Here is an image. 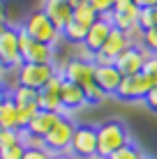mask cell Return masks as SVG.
<instances>
[{
  "label": "cell",
  "mask_w": 157,
  "mask_h": 159,
  "mask_svg": "<svg viewBox=\"0 0 157 159\" xmlns=\"http://www.w3.org/2000/svg\"><path fill=\"white\" fill-rule=\"evenodd\" d=\"M129 131L120 120H104L97 125V157L109 159L116 150L129 143Z\"/></svg>",
  "instance_id": "1"
},
{
  "label": "cell",
  "mask_w": 157,
  "mask_h": 159,
  "mask_svg": "<svg viewBox=\"0 0 157 159\" xmlns=\"http://www.w3.org/2000/svg\"><path fill=\"white\" fill-rule=\"evenodd\" d=\"M28 35L32 37L35 42H42V44H48V46L56 48V44L60 42L62 37V30H58L56 25L51 23V19L42 12V9H35V12H30L25 16L23 25H21Z\"/></svg>",
  "instance_id": "2"
},
{
  "label": "cell",
  "mask_w": 157,
  "mask_h": 159,
  "mask_svg": "<svg viewBox=\"0 0 157 159\" xmlns=\"http://www.w3.org/2000/svg\"><path fill=\"white\" fill-rule=\"evenodd\" d=\"M58 72H60V69L56 67V62H51V65L23 62L19 67V72H16V81H19V85L32 88V90H42Z\"/></svg>",
  "instance_id": "3"
},
{
  "label": "cell",
  "mask_w": 157,
  "mask_h": 159,
  "mask_svg": "<svg viewBox=\"0 0 157 159\" xmlns=\"http://www.w3.org/2000/svg\"><path fill=\"white\" fill-rule=\"evenodd\" d=\"M19 48L23 62H35V65H51L56 60V48L48 44L35 42L23 28H19Z\"/></svg>",
  "instance_id": "4"
},
{
  "label": "cell",
  "mask_w": 157,
  "mask_h": 159,
  "mask_svg": "<svg viewBox=\"0 0 157 159\" xmlns=\"http://www.w3.org/2000/svg\"><path fill=\"white\" fill-rule=\"evenodd\" d=\"M0 62L5 69H19L23 65L19 48V28L14 25L0 28Z\"/></svg>",
  "instance_id": "5"
},
{
  "label": "cell",
  "mask_w": 157,
  "mask_h": 159,
  "mask_svg": "<svg viewBox=\"0 0 157 159\" xmlns=\"http://www.w3.org/2000/svg\"><path fill=\"white\" fill-rule=\"evenodd\" d=\"M69 152L79 159H99L97 157V127H93V125H76Z\"/></svg>",
  "instance_id": "6"
},
{
  "label": "cell",
  "mask_w": 157,
  "mask_h": 159,
  "mask_svg": "<svg viewBox=\"0 0 157 159\" xmlns=\"http://www.w3.org/2000/svg\"><path fill=\"white\" fill-rule=\"evenodd\" d=\"M95 72H97V67H95V62L90 58H72V60H67V62L62 65V69H60L65 81H72V83H76L81 88L95 83Z\"/></svg>",
  "instance_id": "7"
},
{
  "label": "cell",
  "mask_w": 157,
  "mask_h": 159,
  "mask_svg": "<svg viewBox=\"0 0 157 159\" xmlns=\"http://www.w3.org/2000/svg\"><path fill=\"white\" fill-rule=\"evenodd\" d=\"M74 129H76V125H74L67 116H62L60 122H58L56 127H53V129L44 136L46 150L51 152V155H58V152H69V148H72V139H74Z\"/></svg>",
  "instance_id": "8"
},
{
  "label": "cell",
  "mask_w": 157,
  "mask_h": 159,
  "mask_svg": "<svg viewBox=\"0 0 157 159\" xmlns=\"http://www.w3.org/2000/svg\"><path fill=\"white\" fill-rule=\"evenodd\" d=\"M150 56H153V53H150L145 46H141V44H134V46H129L127 51H122L120 56L116 58L113 67H116L122 76H134V74H141V72H143L145 60H148Z\"/></svg>",
  "instance_id": "9"
},
{
  "label": "cell",
  "mask_w": 157,
  "mask_h": 159,
  "mask_svg": "<svg viewBox=\"0 0 157 159\" xmlns=\"http://www.w3.org/2000/svg\"><path fill=\"white\" fill-rule=\"evenodd\" d=\"M150 88H153V85H150V81L145 79L143 74L122 76L116 97H118V99H122V102H143Z\"/></svg>",
  "instance_id": "10"
},
{
  "label": "cell",
  "mask_w": 157,
  "mask_h": 159,
  "mask_svg": "<svg viewBox=\"0 0 157 159\" xmlns=\"http://www.w3.org/2000/svg\"><path fill=\"white\" fill-rule=\"evenodd\" d=\"M62 74L58 72L48 83L39 90V111H51V113H60V116H67V111L62 108L60 102V85H62Z\"/></svg>",
  "instance_id": "11"
},
{
  "label": "cell",
  "mask_w": 157,
  "mask_h": 159,
  "mask_svg": "<svg viewBox=\"0 0 157 159\" xmlns=\"http://www.w3.org/2000/svg\"><path fill=\"white\" fill-rule=\"evenodd\" d=\"M42 12L51 19V23L56 25L58 30H62L65 25L74 19V7L69 5V0H44Z\"/></svg>",
  "instance_id": "12"
},
{
  "label": "cell",
  "mask_w": 157,
  "mask_h": 159,
  "mask_svg": "<svg viewBox=\"0 0 157 159\" xmlns=\"http://www.w3.org/2000/svg\"><path fill=\"white\" fill-rule=\"evenodd\" d=\"M111 30H113V25L109 23V21H104V19H97L95 23L90 25V28H88V35H85V42H83L88 56L102 51V46H104L106 37L111 35Z\"/></svg>",
  "instance_id": "13"
},
{
  "label": "cell",
  "mask_w": 157,
  "mask_h": 159,
  "mask_svg": "<svg viewBox=\"0 0 157 159\" xmlns=\"http://www.w3.org/2000/svg\"><path fill=\"white\" fill-rule=\"evenodd\" d=\"M129 46H134L132 37H129L127 32L113 28V30H111V35L106 37V42H104V46H102V51H97V53H104L106 58H111L113 62H116V58L120 56L122 51H127Z\"/></svg>",
  "instance_id": "14"
},
{
  "label": "cell",
  "mask_w": 157,
  "mask_h": 159,
  "mask_svg": "<svg viewBox=\"0 0 157 159\" xmlns=\"http://www.w3.org/2000/svg\"><path fill=\"white\" fill-rule=\"evenodd\" d=\"M60 102H62V108L65 111H76V108H83L85 104V92L83 88L72 83V81H62L60 85Z\"/></svg>",
  "instance_id": "15"
},
{
  "label": "cell",
  "mask_w": 157,
  "mask_h": 159,
  "mask_svg": "<svg viewBox=\"0 0 157 159\" xmlns=\"http://www.w3.org/2000/svg\"><path fill=\"white\" fill-rule=\"evenodd\" d=\"M60 113H51V111H37V116L30 120L28 125H25V129L28 131H32V134H37V136H44L51 131L53 127H56L58 122H60Z\"/></svg>",
  "instance_id": "16"
},
{
  "label": "cell",
  "mask_w": 157,
  "mask_h": 159,
  "mask_svg": "<svg viewBox=\"0 0 157 159\" xmlns=\"http://www.w3.org/2000/svg\"><path fill=\"white\" fill-rule=\"evenodd\" d=\"M120 81H122V74L118 72L113 65H109V67H97V72H95V83L99 85L106 95H116Z\"/></svg>",
  "instance_id": "17"
},
{
  "label": "cell",
  "mask_w": 157,
  "mask_h": 159,
  "mask_svg": "<svg viewBox=\"0 0 157 159\" xmlns=\"http://www.w3.org/2000/svg\"><path fill=\"white\" fill-rule=\"evenodd\" d=\"M0 129H12V131L23 129L21 127V120H19L16 104L12 102V97H7V99L0 104Z\"/></svg>",
  "instance_id": "18"
},
{
  "label": "cell",
  "mask_w": 157,
  "mask_h": 159,
  "mask_svg": "<svg viewBox=\"0 0 157 159\" xmlns=\"http://www.w3.org/2000/svg\"><path fill=\"white\" fill-rule=\"evenodd\" d=\"M12 102L16 106H30V104H39V90H32V88H25V85H19L12 90Z\"/></svg>",
  "instance_id": "19"
},
{
  "label": "cell",
  "mask_w": 157,
  "mask_h": 159,
  "mask_svg": "<svg viewBox=\"0 0 157 159\" xmlns=\"http://www.w3.org/2000/svg\"><path fill=\"white\" fill-rule=\"evenodd\" d=\"M85 35H88V25H83L81 21L72 19L67 25L62 28V37L72 44H83L85 42Z\"/></svg>",
  "instance_id": "20"
},
{
  "label": "cell",
  "mask_w": 157,
  "mask_h": 159,
  "mask_svg": "<svg viewBox=\"0 0 157 159\" xmlns=\"http://www.w3.org/2000/svg\"><path fill=\"white\" fill-rule=\"evenodd\" d=\"M19 141H21V145H23L25 150H46L44 139L37 136V134H32V131H28L25 127L19 131Z\"/></svg>",
  "instance_id": "21"
},
{
  "label": "cell",
  "mask_w": 157,
  "mask_h": 159,
  "mask_svg": "<svg viewBox=\"0 0 157 159\" xmlns=\"http://www.w3.org/2000/svg\"><path fill=\"white\" fill-rule=\"evenodd\" d=\"M109 159H145V155H143V150L134 143V141H129L127 145H122L120 150L113 152Z\"/></svg>",
  "instance_id": "22"
},
{
  "label": "cell",
  "mask_w": 157,
  "mask_h": 159,
  "mask_svg": "<svg viewBox=\"0 0 157 159\" xmlns=\"http://www.w3.org/2000/svg\"><path fill=\"white\" fill-rule=\"evenodd\" d=\"M150 28H157V7H141V12H139V30L145 32Z\"/></svg>",
  "instance_id": "23"
},
{
  "label": "cell",
  "mask_w": 157,
  "mask_h": 159,
  "mask_svg": "<svg viewBox=\"0 0 157 159\" xmlns=\"http://www.w3.org/2000/svg\"><path fill=\"white\" fill-rule=\"evenodd\" d=\"M74 19L81 21L83 25H88V28H90V25H93L95 21L99 19V16H97V12L90 7L88 2H85V5H79V7H74Z\"/></svg>",
  "instance_id": "24"
},
{
  "label": "cell",
  "mask_w": 157,
  "mask_h": 159,
  "mask_svg": "<svg viewBox=\"0 0 157 159\" xmlns=\"http://www.w3.org/2000/svg\"><path fill=\"white\" fill-rule=\"evenodd\" d=\"M83 92H85V102H88V104H102V102L106 99V97H109V95H106V92L102 90V88L97 85V83L85 85V88H83Z\"/></svg>",
  "instance_id": "25"
},
{
  "label": "cell",
  "mask_w": 157,
  "mask_h": 159,
  "mask_svg": "<svg viewBox=\"0 0 157 159\" xmlns=\"http://www.w3.org/2000/svg\"><path fill=\"white\" fill-rule=\"evenodd\" d=\"M145 79L150 81V85H157V53H153L143 65V72H141Z\"/></svg>",
  "instance_id": "26"
},
{
  "label": "cell",
  "mask_w": 157,
  "mask_h": 159,
  "mask_svg": "<svg viewBox=\"0 0 157 159\" xmlns=\"http://www.w3.org/2000/svg\"><path fill=\"white\" fill-rule=\"evenodd\" d=\"M141 46H145L150 53H157V28H150L141 35Z\"/></svg>",
  "instance_id": "27"
},
{
  "label": "cell",
  "mask_w": 157,
  "mask_h": 159,
  "mask_svg": "<svg viewBox=\"0 0 157 159\" xmlns=\"http://www.w3.org/2000/svg\"><path fill=\"white\" fill-rule=\"evenodd\" d=\"M23 152H25V148L21 143H16V145L2 148L0 150V159H23Z\"/></svg>",
  "instance_id": "28"
},
{
  "label": "cell",
  "mask_w": 157,
  "mask_h": 159,
  "mask_svg": "<svg viewBox=\"0 0 157 159\" xmlns=\"http://www.w3.org/2000/svg\"><path fill=\"white\" fill-rule=\"evenodd\" d=\"M19 131H21V129H19ZM19 131L2 129V134H0V150H2V148H9V145L21 143V141H19Z\"/></svg>",
  "instance_id": "29"
},
{
  "label": "cell",
  "mask_w": 157,
  "mask_h": 159,
  "mask_svg": "<svg viewBox=\"0 0 157 159\" xmlns=\"http://www.w3.org/2000/svg\"><path fill=\"white\" fill-rule=\"evenodd\" d=\"M88 5L97 12V16H102V14L113 9V0H88Z\"/></svg>",
  "instance_id": "30"
},
{
  "label": "cell",
  "mask_w": 157,
  "mask_h": 159,
  "mask_svg": "<svg viewBox=\"0 0 157 159\" xmlns=\"http://www.w3.org/2000/svg\"><path fill=\"white\" fill-rule=\"evenodd\" d=\"M143 104L150 108V111H155V113H157V85H153V88L148 90V95H145Z\"/></svg>",
  "instance_id": "31"
},
{
  "label": "cell",
  "mask_w": 157,
  "mask_h": 159,
  "mask_svg": "<svg viewBox=\"0 0 157 159\" xmlns=\"http://www.w3.org/2000/svg\"><path fill=\"white\" fill-rule=\"evenodd\" d=\"M23 159H53V155L48 150H25Z\"/></svg>",
  "instance_id": "32"
},
{
  "label": "cell",
  "mask_w": 157,
  "mask_h": 159,
  "mask_svg": "<svg viewBox=\"0 0 157 159\" xmlns=\"http://www.w3.org/2000/svg\"><path fill=\"white\" fill-rule=\"evenodd\" d=\"M139 7H157V0H134Z\"/></svg>",
  "instance_id": "33"
},
{
  "label": "cell",
  "mask_w": 157,
  "mask_h": 159,
  "mask_svg": "<svg viewBox=\"0 0 157 159\" xmlns=\"http://www.w3.org/2000/svg\"><path fill=\"white\" fill-rule=\"evenodd\" d=\"M53 159H79V157H74L72 152H58V155H53Z\"/></svg>",
  "instance_id": "34"
},
{
  "label": "cell",
  "mask_w": 157,
  "mask_h": 159,
  "mask_svg": "<svg viewBox=\"0 0 157 159\" xmlns=\"http://www.w3.org/2000/svg\"><path fill=\"white\" fill-rule=\"evenodd\" d=\"M5 7H2V2H0V28H5Z\"/></svg>",
  "instance_id": "35"
},
{
  "label": "cell",
  "mask_w": 157,
  "mask_h": 159,
  "mask_svg": "<svg viewBox=\"0 0 157 159\" xmlns=\"http://www.w3.org/2000/svg\"><path fill=\"white\" fill-rule=\"evenodd\" d=\"M88 2V0H69V5H72V7H79V5H85Z\"/></svg>",
  "instance_id": "36"
},
{
  "label": "cell",
  "mask_w": 157,
  "mask_h": 159,
  "mask_svg": "<svg viewBox=\"0 0 157 159\" xmlns=\"http://www.w3.org/2000/svg\"><path fill=\"white\" fill-rule=\"evenodd\" d=\"M7 97H9V95H7V92H5V90H2V88H0V104H2L5 99H7Z\"/></svg>",
  "instance_id": "37"
},
{
  "label": "cell",
  "mask_w": 157,
  "mask_h": 159,
  "mask_svg": "<svg viewBox=\"0 0 157 159\" xmlns=\"http://www.w3.org/2000/svg\"><path fill=\"white\" fill-rule=\"evenodd\" d=\"M2 72H5V67H2V62H0V76H2Z\"/></svg>",
  "instance_id": "38"
},
{
  "label": "cell",
  "mask_w": 157,
  "mask_h": 159,
  "mask_svg": "<svg viewBox=\"0 0 157 159\" xmlns=\"http://www.w3.org/2000/svg\"><path fill=\"white\" fill-rule=\"evenodd\" d=\"M0 134H2V129H0Z\"/></svg>",
  "instance_id": "39"
},
{
  "label": "cell",
  "mask_w": 157,
  "mask_h": 159,
  "mask_svg": "<svg viewBox=\"0 0 157 159\" xmlns=\"http://www.w3.org/2000/svg\"><path fill=\"white\" fill-rule=\"evenodd\" d=\"M145 159H148V157H145Z\"/></svg>",
  "instance_id": "40"
}]
</instances>
